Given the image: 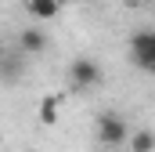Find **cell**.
<instances>
[{
    "label": "cell",
    "instance_id": "52a82bcc",
    "mask_svg": "<svg viewBox=\"0 0 155 152\" xmlns=\"http://www.w3.org/2000/svg\"><path fill=\"white\" fill-rule=\"evenodd\" d=\"M130 152H155V130H130Z\"/></svg>",
    "mask_w": 155,
    "mask_h": 152
},
{
    "label": "cell",
    "instance_id": "5b68a950",
    "mask_svg": "<svg viewBox=\"0 0 155 152\" xmlns=\"http://www.w3.org/2000/svg\"><path fill=\"white\" fill-rule=\"evenodd\" d=\"M25 11H29V18L47 22V18H58L61 15V0H25Z\"/></svg>",
    "mask_w": 155,
    "mask_h": 152
},
{
    "label": "cell",
    "instance_id": "3957f363",
    "mask_svg": "<svg viewBox=\"0 0 155 152\" xmlns=\"http://www.w3.org/2000/svg\"><path fill=\"white\" fill-rule=\"evenodd\" d=\"M69 83L72 87H97L101 83V65L94 62V58H87V54H79V58H72V65H69Z\"/></svg>",
    "mask_w": 155,
    "mask_h": 152
},
{
    "label": "cell",
    "instance_id": "ba28073f",
    "mask_svg": "<svg viewBox=\"0 0 155 152\" xmlns=\"http://www.w3.org/2000/svg\"><path fill=\"white\" fill-rule=\"evenodd\" d=\"M123 4H130V7H141V4H148V0H123Z\"/></svg>",
    "mask_w": 155,
    "mask_h": 152
},
{
    "label": "cell",
    "instance_id": "277c9868",
    "mask_svg": "<svg viewBox=\"0 0 155 152\" xmlns=\"http://www.w3.org/2000/svg\"><path fill=\"white\" fill-rule=\"evenodd\" d=\"M61 102H58V94H43L36 105V119L43 123V127H58V116H61V109H58Z\"/></svg>",
    "mask_w": 155,
    "mask_h": 152
},
{
    "label": "cell",
    "instance_id": "9c48e42d",
    "mask_svg": "<svg viewBox=\"0 0 155 152\" xmlns=\"http://www.w3.org/2000/svg\"><path fill=\"white\" fill-rule=\"evenodd\" d=\"M0 145H4V134H0Z\"/></svg>",
    "mask_w": 155,
    "mask_h": 152
},
{
    "label": "cell",
    "instance_id": "7a4b0ae2",
    "mask_svg": "<svg viewBox=\"0 0 155 152\" xmlns=\"http://www.w3.org/2000/svg\"><path fill=\"white\" fill-rule=\"evenodd\" d=\"M130 58L137 69L155 73V29H141L130 36Z\"/></svg>",
    "mask_w": 155,
    "mask_h": 152
},
{
    "label": "cell",
    "instance_id": "30bf717a",
    "mask_svg": "<svg viewBox=\"0 0 155 152\" xmlns=\"http://www.w3.org/2000/svg\"><path fill=\"white\" fill-rule=\"evenodd\" d=\"M61 4H65V0H61Z\"/></svg>",
    "mask_w": 155,
    "mask_h": 152
},
{
    "label": "cell",
    "instance_id": "8992f818",
    "mask_svg": "<svg viewBox=\"0 0 155 152\" xmlns=\"http://www.w3.org/2000/svg\"><path fill=\"white\" fill-rule=\"evenodd\" d=\"M18 43H22V51H33V54H40V51H47V36L40 33L36 26L22 29V36H18Z\"/></svg>",
    "mask_w": 155,
    "mask_h": 152
},
{
    "label": "cell",
    "instance_id": "6da1fadb",
    "mask_svg": "<svg viewBox=\"0 0 155 152\" xmlns=\"http://www.w3.org/2000/svg\"><path fill=\"white\" fill-rule=\"evenodd\" d=\"M126 138H130V127H126L123 116H116V112H101L97 116V141H101L105 149L126 145Z\"/></svg>",
    "mask_w": 155,
    "mask_h": 152
}]
</instances>
